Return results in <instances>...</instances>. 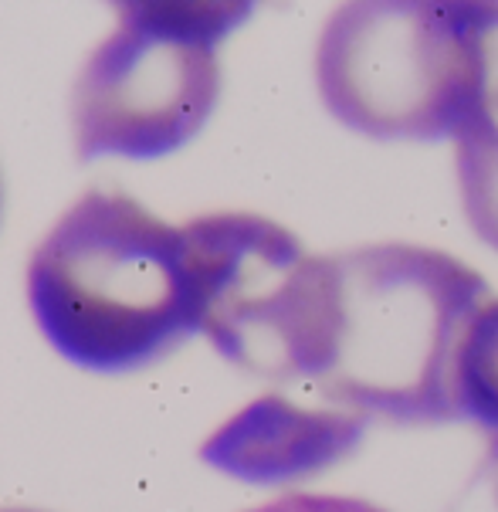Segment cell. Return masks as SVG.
Here are the masks:
<instances>
[{
    "mask_svg": "<svg viewBox=\"0 0 498 512\" xmlns=\"http://www.w3.org/2000/svg\"><path fill=\"white\" fill-rule=\"evenodd\" d=\"M234 0H129L72 89L78 160H156L204 129L221 95L224 38L248 21Z\"/></svg>",
    "mask_w": 498,
    "mask_h": 512,
    "instance_id": "5b68a950",
    "label": "cell"
},
{
    "mask_svg": "<svg viewBox=\"0 0 498 512\" xmlns=\"http://www.w3.org/2000/svg\"><path fill=\"white\" fill-rule=\"evenodd\" d=\"M197 333L265 380L319 384L339 326L336 255H312L285 224L248 211L183 224Z\"/></svg>",
    "mask_w": 498,
    "mask_h": 512,
    "instance_id": "277c9868",
    "label": "cell"
},
{
    "mask_svg": "<svg viewBox=\"0 0 498 512\" xmlns=\"http://www.w3.org/2000/svg\"><path fill=\"white\" fill-rule=\"evenodd\" d=\"M336 268V346L316 394L400 424L458 421L454 360L495 299L488 282L448 251L404 241L343 251Z\"/></svg>",
    "mask_w": 498,
    "mask_h": 512,
    "instance_id": "7a4b0ae2",
    "label": "cell"
},
{
    "mask_svg": "<svg viewBox=\"0 0 498 512\" xmlns=\"http://www.w3.org/2000/svg\"><path fill=\"white\" fill-rule=\"evenodd\" d=\"M488 475H492V492L498 502V441H488Z\"/></svg>",
    "mask_w": 498,
    "mask_h": 512,
    "instance_id": "30bf717a",
    "label": "cell"
},
{
    "mask_svg": "<svg viewBox=\"0 0 498 512\" xmlns=\"http://www.w3.org/2000/svg\"><path fill=\"white\" fill-rule=\"evenodd\" d=\"M454 411L498 441V299L478 312L454 360Z\"/></svg>",
    "mask_w": 498,
    "mask_h": 512,
    "instance_id": "ba28073f",
    "label": "cell"
},
{
    "mask_svg": "<svg viewBox=\"0 0 498 512\" xmlns=\"http://www.w3.org/2000/svg\"><path fill=\"white\" fill-rule=\"evenodd\" d=\"M495 4H346L316 48L319 95L373 140H454L475 109Z\"/></svg>",
    "mask_w": 498,
    "mask_h": 512,
    "instance_id": "3957f363",
    "label": "cell"
},
{
    "mask_svg": "<svg viewBox=\"0 0 498 512\" xmlns=\"http://www.w3.org/2000/svg\"><path fill=\"white\" fill-rule=\"evenodd\" d=\"M0 512H41V509H0Z\"/></svg>",
    "mask_w": 498,
    "mask_h": 512,
    "instance_id": "8fae6325",
    "label": "cell"
},
{
    "mask_svg": "<svg viewBox=\"0 0 498 512\" xmlns=\"http://www.w3.org/2000/svg\"><path fill=\"white\" fill-rule=\"evenodd\" d=\"M28 302L75 367H150L197 333L187 231L122 190H85L34 248Z\"/></svg>",
    "mask_w": 498,
    "mask_h": 512,
    "instance_id": "6da1fadb",
    "label": "cell"
},
{
    "mask_svg": "<svg viewBox=\"0 0 498 512\" xmlns=\"http://www.w3.org/2000/svg\"><path fill=\"white\" fill-rule=\"evenodd\" d=\"M248 512H387V509L353 496H309V492H292V496L272 499Z\"/></svg>",
    "mask_w": 498,
    "mask_h": 512,
    "instance_id": "9c48e42d",
    "label": "cell"
},
{
    "mask_svg": "<svg viewBox=\"0 0 498 512\" xmlns=\"http://www.w3.org/2000/svg\"><path fill=\"white\" fill-rule=\"evenodd\" d=\"M366 414L339 404L305 407L265 394L227 418L200 445L217 472L251 485H282L332 468L363 441Z\"/></svg>",
    "mask_w": 498,
    "mask_h": 512,
    "instance_id": "8992f818",
    "label": "cell"
},
{
    "mask_svg": "<svg viewBox=\"0 0 498 512\" xmlns=\"http://www.w3.org/2000/svg\"><path fill=\"white\" fill-rule=\"evenodd\" d=\"M454 143L465 214L478 238L498 251V4L485 34L482 89Z\"/></svg>",
    "mask_w": 498,
    "mask_h": 512,
    "instance_id": "52a82bcc",
    "label": "cell"
}]
</instances>
